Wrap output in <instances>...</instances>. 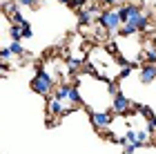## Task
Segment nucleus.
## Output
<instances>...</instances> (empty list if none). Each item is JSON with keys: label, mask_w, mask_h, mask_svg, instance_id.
I'll return each instance as SVG.
<instances>
[{"label": "nucleus", "mask_w": 156, "mask_h": 154, "mask_svg": "<svg viewBox=\"0 0 156 154\" xmlns=\"http://www.w3.org/2000/svg\"><path fill=\"white\" fill-rule=\"evenodd\" d=\"M11 23H16V25H23V23H25V16H23L20 11H16V13L11 16Z\"/></svg>", "instance_id": "2eb2a0df"}, {"label": "nucleus", "mask_w": 156, "mask_h": 154, "mask_svg": "<svg viewBox=\"0 0 156 154\" xmlns=\"http://www.w3.org/2000/svg\"><path fill=\"white\" fill-rule=\"evenodd\" d=\"M150 138H152V134L147 132V127L140 130V132H136V148H140V145H147V143H150Z\"/></svg>", "instance_id": "0eeeda50"}, {"label": "nucleus", "mask_w": 156, "mask_h": 154, "mask_svg": "<svg viewBox=\"0 0 156 154\" xmlns=\"http://www.w3.org/2000/svg\"><path fill=\"white\" fill-rule=\"evenodd\" d=\"M11 49H9V47H5V49H0V60H9L11 58Z\"/></svg>", "instance_id": "dca6fc26"}, {"label": "nucleus", "mask_w": 156, "mask_h": 154, "mask_svg": "<svg viewBox=\"0 0 156 154\" xmlns=\"http://www.w3.org/2000/svg\"><path fill=\"white\" fill-rule=\"evenodd\" d=\"M129 107H132V101L127 98V96H123L120 92L112 94V112H114V114L123 116V114H127V112H129Z\"/></svg>", "instance_id": "20e7f679"}, {"label": "nucleus", "mask_w": 156, "mask_h": 154, "mask_svg": "<svg viewBox=\"0 0 156 154\" xmlns=\"http://www.w3.org/2000/svg\"><path fill=\"white\" fill-rule=\"evenodd\" d=\"M143 56H145L147 63H156V47H154V45H147L145 52H143Z\"/></svg>", "instance_id": "9d476101"}, {"label": "nucleus", "mask_w": 156, "mask_h": 154, "mask_svg": "<svg viewBox=\"0 0 156 154\" xmlns=\"http://www.w3.org/2000/svg\"><path fill=\"white\" fill-rule=\"evenodd\" d=\"M2 11L7 13V16H13V13H16L18 11V2H16V0H5V5H2Z\"/></svg>", "instance_id": "6e6552de"}, {"label": "nucleus", "mask_w": 156, "mask_h": 154, "mask_svg": "<svg viewBox=\"0 0 156 154\" xmlns=\"http://www.w3.org/2000/svg\"><path fill=\"white\" fill-rule=\"evenodd\" d=\"M20 27H23V38H31V36H34V31H31V25L27 23V20H25V23L20 25Z\"/></svg>", "instance_id": "4468645a"}, {"label": "nucleus", "mask_w": 156, "mask_h": 154, "mask_svg": "<svg viewBox=\"0 0 156 154\" xmlns=\"http://www.w3.org/2000/svg\"><path fill=\"white\" fill-rule=\"evenodd\" d=\"M9 36H11V40H23V27L16 25V23H11V27H9Z\"/></svg>", "instance_id": "1a4fd4ad"}, {"label": "nucleus", "mask_w": 156, "mask_h": 154, "mask_svg": "<svg viewBox=\"0 0 156 154\" xmlns=\"http://www.w3.org/2000/svg\"><path fill=\"white\" fill-rule=\"evenodd\" d=\"M101 11H103L101 2H91V5L87 2L83 9L76 11V13H78V23H80V25H91V23H96L98 16H101Z\"/></svg>", "instance_id": "7ed1b4c3"}, {"label": "nucleus", "mask_w": 156, "mask_h": 154, "mask_svg": "<svg viewBox=\"0 0 156 154\" xmlns=\"http://www.w3.org/2000/svg\"><path fill=\"white\" fill-rule=\"evenodd\" d=\"M58 2H62V5H69V0H58Z\"/></svg>", "instance_id": "aec40b11"}, {"label": "nucleus", "mask_w": 156, "mask_h": 154, "mask_svg": "<svg viewBox=\"0 0 156 154\" xmlns=\"http://www.w3.org/2000/svg\"><path fill=\"white\" fill-rule=\"evenodd\" d=\"M54 87H56V81H54V76L49 72H38L36 76H34V81H31V89L36 94L45 96V98L54 92Z\"/></svg>", "instance_id": "f03ea898"}, {"label": "nucleus", "mask_w": 156, "mask_h": 154, "mask_svg": "<svg viewBox=\"0 0 156 154\" xmlns=\"http://www.w3.org/2000/svg\"><path fill=\"white\" fill-rule=\"evenodd\" d=\"M87 2H89V0H69V7H72L74 11H78V9H83Z\"/></svg>", "instance_id": "ddd939ff"}, {"label": "nucleus", "mask_w": 156, "mask_h": 154, "mask_svg": "<svg viewBox=\"0 0 156 154\" xmlns=\"http://www.w3.org/2000/svg\"><path fill=\"white\" fill-rule=\"evenodd\" d=\"M96 23L101 25L103 29L109 34V36H116L118 29H120V18H118L116 7H105V9L101 11V16H98Z\"/></svg>", "instance_id": "f257e3e1"}, {"label": "nucleus", "mask_w": 156, "mask_h": 154, "mask_svg": "<svg viewBox=\"0 0 156 154\" xmlns=\"http://www.w3.org/2000/svg\"><path fill=\"white\" fill-rule=\"evenodd\" d=\"M136 152V145H125V150H123V154H134Z\"/></svg>", "instance_id": "6ab92c4d"}, {"label": "nucleus", "mask_w": 156, "mask_h": 154, "mask_svg": "<svg viewBox=\"0 0 156 154\" xmlns=\"http://www.w3.org/2000/svg\"><path fill=\"white\" fill-rule=\"evenodd\" d=\"M9 49H11V54H13V56H25V47L20 45V40H11Z\"/></svg>", "instance_id": "9b49d317"}, {"label": "nucleus", "mask_w": 156, "mask_h": 154, "mask_svg": "<svg viewBox=\"0 0 156 154\" xmlns=\"http://www.w3.org/2000/svg\"><path fill=\"white\" fill-rule=\"evenodd\" d=\"M7 72H9V65H7V60H0V78H5Z\"/></svg>", "instance_id": "a211bd4d"}, {"label": "nucleus", "mask_w": 156, "mask_h": 154, "mask_svg": "<svg viewBox=\"0 0 156 154\" xmlns=\"http://www.w3.org/2000/svg\"><path fill=\"white\" fill-rule=\"evenodd\" d=\"M91 123H94L96 130H107L114 123V116L109 112H91Z\"/></svg>", "instance_id": "39448f33"}, {"label": "nucleus", "mask_w": 156, "mask_h": 154, "mask_svg": "<svg viewBox=\"0 0 156 154\" xmlns=\"http://www.w3.org/2000/svg\"><path fill=\"white\" fill-rule=\"evenodd\" d=\"M101 2V7H118L120 0H98Z\"/></svg>", "instance_id": "f3484780"}, {"label": "nucleus", "mask_w": 156, "mask_h": 154, "mask_svg": "<svg viewBox=\"0 0 156 154\" xmlns=\"http://www.w3.org/2000/svg\"><path fill=\"white\" fill-rule=\"evenodd\" d=\"M154 81H156V63H145V65H140V83L150 85Z\"/></svg>", "instance_id": "423d86ee"}, {"label": "nucleus", "mask_w": 156, "mask_h": 154, "mask_svg": "<svg viewBox=\"0 0 156 154\" xmlns=\"http://www.w3.org/2000/svg\"><path fill=\"white\" fill-rule=\"evenodd\" d=\"M0 9H2V2H0Z\"/></svg>", "instance_id": "412c9836"}, {"label": "nucleus", "mask_w": 156, "mask_h": 154, "mask_svg": "<svg viewBox=\"0 0 156 154\" xmlns=\"http://www.w3.org/2000/svg\"><path fill=\"white\" fill-rule=\"evenodd\" d=\"M80 67H83V60L80 58H69L67 60V69H69V72H78Z\"/></svg>", "instance_id": "f8f14e48"}]
</instances>
